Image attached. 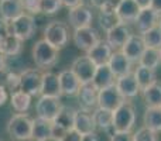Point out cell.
<instances>
[{
	"mask_svg": "<svg viewBox=\"0 0 161 141\" xmlns=\"http://www.w3.org/2000/svg\"><path fill=\"white\" fill-rule=\"evenodd\" d=\"M7 134L14 141H30L33 131V119L27 113H16L7 123Z\"/></svg>",
	"mask_w": 161,
	"mask_h": 141,
	"instance_id": "obj_1",
	"label": "cell"
},
{
	"mask_svg": "<svg viewBox=\"0 0 161 141\" xmlns=\"http://www.w3.org/2000/svg\"><path fill=\"white\" fill-rule=\"evenodd\" d=\"M33 59L37 67L51 68L58 61V50L47 42L44 38L38 40L33 47Z\"/></svg>",
	"mask_w": 161,
	"mask_h": 141,
	"instance_id": "obj_2",
	"label": "cell"
},
{
	"mask_svg": "<svg viewBox=\"0 0 161 141\" xmlns=\"http://www.w3.org/2000/svg\"><path fill=\"white\" fill-rule=\"evenodd\" d=\"M44 40L50 42L57 50H62L68 44L69 40V31L68 25L62 21H51L44 28Z\"/></svg>",
	"mask_w": 161,
	"mask_h": 141,
	"instance_id": "obj_3",
	"label": "cell"
},
{
	"mask_svg": "<svg viewBox=\"0 0 161 141\" xmlns=\"http://www.w3.org/2000/svg\"><path fill=\"white\" fill-rule=\"evenodd\" d=\"M10 23V33L14 37L20 40V41H27L36 33V21H34L33 14L30 13H23Z\"/></svg>",
	"mask_w": 161,
	"mask_h": 141,
	"instance_id": "obj_4",
	"label": "cell"
},
{
	"mask_svg": "<svg viewBox=\"0 0 161 141\" xmlns=\"http://www.w3.org/2000/svg\"><path fill=\"white\" fill-rule=\"evenodd\" d=\"M134 123H136V110L129 102H125L113 111L114 131H130L131 133Z\"/></svg>",
	"mask_w": 161,
	"mask_h": 141,
	"instance_id": "obj_5",
	"label": "cell"
},
{
	"mask_svg": "<svg viewBox=\"0 0 161 141\" xmlns=\"http://www.w3.org/2000/svg\"><path fill=\"white\" fill-rule=\"evenodd\" d=\"M62 105L59 102V97L53 96H40L38 102L36 103V113L37 117H41L48 122H54L59 114Z\"/></svg>",
	"mask_w": 161,
	"mask_h": 141,
	"instance_id": "obj_6",
	"label": "cell"
},
{
	"mask_svg": "<svg viewBox=\"0 0 161 141\" xmlns=\"http://www.w3.org/2000/svg\"><path fill=\"white\" fill-rule=\"evenodd\" d=\"M126 102V99L120 95L116 85H110L108 88H103L97 93V107H103L108 110L114 111L119 106H122Z\"/></svg>",
	"mask_w": 161,
	"mask_h": 141,
	"instance_id": "obj_7",
	"label": "cell"
},
{
	"mask_svg": "<svg viewBox=\"0 0 161 141\" xmlns=\"http://www.w3.org/2000/svg\"><path fill=\"white\" fill-rule=\"evenodd\" d=\"M41 80L42 73L38 69H24L20 73V89L25 93H28L31 97L40 95L41 92Z\"/></svg>",
	"mask_w": 161,
	"mask_h": 141,
	"instance_id": "obj_8",
	"label": "cell"
},
{
	"mask_svg": "<svg viewBox=\"0 0 161 141\" xmlns=\"http://www.w3.org/2000/svg\"><path fill=\"white\" fill-rule=\"evenodd\" d=\"M96 68L97 67L95 65V62L92 61L88 55H83V57H78V58L72 62L71 69L78 76L80 83H88V82H92V79H93Z\"/></svg>",
	"mask_w": 161,
	"mask_h": 141,
	"instance_id": "obj_9",
	"label": "cell"
},
{
	"mask_svg": "<svg viewBox=\"0 0 161 141\" xmlns=\"http://www.w3.org/2000/svg\"><path fill=\"white\" fill-rule=\"evenodd\" d=\"M72 38H74V44L76 45V48L85 51V52H88L92 47H95V45L100 41L96 31H95L91 25H89V27L76 28V30L74 31Z\"/></svg>",
	"mask_w": 161,
	"mask_h": 141,
	"instance_id": "obj_10",
	"label": "cell"
},
{
	"mask_svg": "<svg viewBox=\"0 0 161 141\" xmlns=\"http://www.w3.org/2000/svg\"><path fill=\"white\" fill-rule=\"evenodd\" d=\"M68 20H69V24L74 28H82V27H89L93 20V14H92L91 8L85 4H78L75 7L69 8V13H68Z\"/></svg>",
	"mask_w": 161,
	"mask_h": 141,
	"instance_id": "obj_11",
	"label": "cell"
},
{
	"mask_svg": "<svg viewBox=\"0 0 161 141\" xmlns=\"http://www.w3.org/2000/svg\"><path fill=\"white\" fill-rule=\"evenodd\" d=\"M144 50H146V44L143 41V37L139 35V34H130V37L126 40L123 47L120 48V51L131 62H139L140 57H142Z\"/></svg>",
	"mask_w": 161,
	"mask_h": 141,
	"instance_id": "obj_12",
	"label": "cell"
},
{
	"mask_svg": "<svg viewBox=\"0 0 161 141\" xmlns=\"http://www.w3.org/2000/svg\"><path fill=\"white\" fill-rule=\"evenodd\" d=\"M114 85H116V88L119 89L120 95H122L125 99H133V97H136L137 95H139V92L142 90L133 72L116 78Z\"/></svg>",
	"mask_w": 161,
	"mask_h": 141,
	"instance_id": "obj_13",
	"label": "cell"
},
{
	"mask_svg": "<svg viewBox=\"0 0 161 141\" xmlns=\"http://www.w3.org/2000/svg\"><path fill=\"white\" fill-rule=\"evenodd\" d=\"M59 86H61V93L65 96H75L78 95L80 89V80L78 79L72 69H64L58 73Z\"/></svg>",
	"mask_w": 161,
	"mask_h": 141,
	"instance_id": "obj_14",
	"label": "cell"
},
{
	"mask_svg": "<svg viewBox=\"0 0 161 141\" xmlns=\"http://www.w3.org/2000/svg\"><path fill=\"white\" fill-rule=\"evenodd\" d=\"M97 93H99V89H97L92 82L82 83L79 92H78L80 109L91 111L93 107H96L97 106Z\"/></svg>",
	"mask_w": 161,
	"mask_h": 141,
	"instance_id": "obj_15",
	"label": "cell"
},
{
	"mask_svg": "<svg viewBox=\"0 0 161 141\" xmlns=\"http://www.w3.org/2000/svg\"><path fill=\"white\" fill-rule=\"evenodd\" d=\"M108 65L116 78L123 76V75L130 73L131 72V61L122 52V51H114V52H112Z\"/></svg>",
	"mask_w": 161,
	"mask_h": 141,
	"instance_id": "obj_16",
	"label": "cell"
},
{
	"mask_svg": "<svg viewBox=\"0 0 161 141\" xmlns=\"http://www.w3.org/2000/svg\"><path fill=\"white\" fill-rule=\"evenodd\" d=\"M129 37H130V30L125 23H119L112 30L106 31V42L112 47V50L122 48Z\"/></svg>",
	"mask_w": 161,
	"mask_h": 141,
	"instance_id": "obj_17",
	"label": "cell"
},
{
	"mask_svg": "<svg viewBox=\"0 0 161 141\" xmlns=\"http://www.w3.org/2000/svg\"><path fill=\"white\" fill-rule=\"evenodd\" d=\"M158 20H160V13H157L153 7H147V8H142L140 10L139 16L134 20V23H136L137 30L142 34L144 31L158 25Z\"/></svg>",
	"mask_w": 161,
	"mask_h": 141,
	"instance_id": "obj_18",
	"label": "cell"
},
{
	"mask_svg": "<svg viewBox=\"0 0 161 141\" xmlns=\"http://www.w3.org/2000/svg\"><path fill=\"white\" fill-rule=\"evenodd\" d=\"M74 128H75L78 133L83 134H89V133H95L96 130V126H95L93 117H92V113L88 110H83V109H79V110L75 111V119H74Z\"/></svg>",
	"mask_w": 161,
	"mask_h": 141,
	"instance_id": "obj_19",
	"label": "cell"
},
{
	"mask_svg": "<svg viewBox=\"0 0 161 141\" xmlns=\"http://www.w3.org/2000/svg\"><path fill=\"white\" fill-rule=\"evenodd\" d=\"M41 96H53V97H61V86H59L58 75L53 72H44L41 80Z\"/></svg>",
	"mask_w": 161,
	"mask_h": 141,
	"instance_id": "obj_20",
	"label": "cell"
},
{
	"mask_svg": "<svg viewBox=\"0 0 161 141\" xmlns=\"http://www.w3.org/2000/svg\"><path fill=\"white\" fill-rule=\"evenodd\" d=\"M112 52H113V50H112L110 45H109L106 41H102V40H100L95 47H92L91 50L86 52V55L95 62L96 67H99V65L108 64L109 59H110Z\"/></svg>",
	"mask_w": 161,
	"mask_h": 141,
	"instance_id": "obj_21",
	"label": "cell"
},
{
	"mask_svg": "<svg viewBox=\"0 0 161 141\" xmlns=\"http://www.w3.org/2000/svg\"><path fill=\"white\" fill-rule=\"evenodd\" d=\"M140 10L139 4L136 3V0H122L120 4L116 7V14L119 17L120 23H130L134 21L139 16Z\"/></svg>",
	"mask_w": 161,
	"mask_h": 141,
	"instance_id": "obj_22",
	"label": "cell"
},
{
	"mask_svg": "<svg viewBox=\"0 0 161 141\" xmlns=\"http://www.w3.org/2000/svg\"><path fill=\"white\" fill-rule=\"evenodd\" d=\"M51 131H53V122L44 120L41 117L33 119V131H31L33 141H50Z\"/></svg>",
	"mask_w": 161,
	"mask_h": 141,
	"instance_id": "obj_23",
	"label": "cell"
},
{
	"mask_svg": "<svg viewBox=\"0 0 161 141\" xmlns=\"http://www.w3.org/2000/svg\"><path fill=\"white\" fill-rule=\"evenodd\" d=\"M24 13L21 0H0V16L7 21H11Z\"/></svg>",
	"mask_w": 161,
	"mask_h": 141,
	"instance_id": "obj_24",
	"label": "cell"
},
{
	"mask_svg": "<svg viewBox=\"0 0 161 141\" xmlns=\"http://www.w3.org/2000/svg\"><path fill=\"white\" fill-rule=\"evenodd\" d=\"M116 82V76L113 75V72L110 71L109 65H99L96 68V72H95V76L92 79V83L96 86L97 89H103V88H108V86L113 85Z\"/></svg>",
	"mask_w": 161,
	"mask_h": 141,
	"instance_id": "obj_25",
	"label": "cell"
},
{
	"mask_svg": "<svg viewBox=\"0 0 161 141\" xmlns=\"http://www.w3.org/2000/svg\"><path fill=\"white\" fill-rule=\"evenodd\" d=\"M92 117L96 128L103 131H108L109 128H113V111L103 107H96L92 111Z\"/></svg>",
	"mask_w": 161,
	"mask_h": 141,
	"instance_id": "obj_26",
	"label": "cell"
},
{
	"mask_svg": "<svg viewBox=\"0 0 161 141\" xmlns=\"http://www.w3.org/2000/svg\"><path fill=\"white\" fill-rule=\"evenodd\" d=\"M10 103L11 107L17 111V113H25V111L30 109L31 105V96L25 92H23L21 89L16 92H11L10 96Z\"/></svg>",
	"mask_w": 161,
	"mask_h": 141,
	"instance_id": "obj_27",
	"label": "cell"
},
{
	"mask_svg": "<svg viewBox=\"0 0 161 141\" xmlns=\"http://www.w3.org/2000/svg\"><path fill=\"white\" fill-rule=\"evenodd\" d=\"M142 92L147 107H161V83L154 82Z\"/></svg>",
	"mask_w": 161,
	"mask_h": 141,
	"instance_id": "obj_28",
	"label": "cell"
},
{
	"mask_svg": "<svg viewBox=\"0 0 161 141\" xmlns=\"http://www.w3.org/2000/svg\"><path fill=\"white\" fill-rule=\"evenodd\" d=\"M21 42L13 34H8L3 40H0V51L6 57H16L21 52Z\"/></svg>",
	"mask_w": 161,
	"mask_h": 141,
	"instance_id": "obj_29",
	"label": "cell"
},
{
	"mask_svg": "<svg viewBox=\"0 0 161 141\" xmlns=\"http://www.w3.org/2000/svg\"><path fill=\"white\" fill-rule=\"evenodd\" d=\"M160 64H161L160 50H157V48L146 47V50L143 51L142 57H140V59H139V65L156 71V68H158Z\"/></svg>",
	"mask_w": 161,
	"mask_h": 141,
	"instance_id": "obj_30",
	"label": "cell"
},
{
	"mask_svg": "<svg viewBox=\"0 0 161 141\" xmlns=\"http://www.w3.org/2000/svg\"><path fill=\"white\" fill-rule=\"evenodd\" d=\"M143 123L147 128L160 133L161 131V107H147L143 117Z\"/></svg>",
	"mask_w": 161,
	"mask_h": 141,
	"instance_id": "obj_31",
	"label": "cell"
},
{
	"mask_svg": "<svg viewBox=\"0 0 161 141\" xmlns=\"http://www.w3.org/2000/svg\"><path fill=\"white\" fill-rule=\"evenodd\" d=\"M133 73H134V76H136L137 83H139L142 90H144L146 88H148V86L153 85L154 82H157L156 80V71L150 69V68H146V67L139 65Z\"/></svg>",
	"mask_w": 161,
	"mask_h": 141,
	"instance_id": "obj_32",
	"label": "cell"
},
{
	"mask_svg": "<svg viewBox=\"0 0 161 141\" xmlns=\"http://www.w3.org/2000/svg\"><path fill=\"white\" fill-rule=\"evenodd\" d=\"M142 37H143V41H144L146 47L157 48V50L161 48V27L160 25H156V27L142 33Z\"/></svg>",
	"mask_w": 161,
	"mask_h": 141,
	"instance_id": "obj_33",
	"label": "cell"
},
{
	"mask_svg": "<svg viewBox=\"0 0 161 141\" xmlns=\"http://www.w3.org/2000/svg\"><path fill=\"white\" fill-rule=\"evenodd\" d=\"M75 111L74 109L67 107V106H62L59 114L57 116V119L54 120V123H58L59 126L65 127L67 130H71L74 128V119H75Z\"/></svg>",
	"mask_w": 161,
	"mask_h": 141,
	"instance_id": "obj_34",
	"label": "cell"
},
{
	"mask_svg": "<svg viewBox=\"0 0 161 141\" xmlns=\"http://www.w3.org/2000/svg\"><path fill=\"white\" fill-rule=\"evenodd\" d=\"M99 24L105 31H109L120 23L119 17H117L116 11H108V10H100L99 11Z\"/></svg>",
	"mask_w": 161,
	"mask_h": 141,
	"instance_id": "obj_35",
	"label": "cell"
},
{
	"mask_svg": "<svg viewBox=\"0 0 161 141\" xmlns=\"http://www.w3.org/2000/svg\"><path fill=\"white\" fill-rule=\"evenodd\" d=\"M61 7V0H40V13L42 14H55Z\"/></svg>",
	"mask_w": 161,
	"mask_h": 141,
	"instance_id": "obj_36",
	"label": "cell"
},
{
	"mask_svg": "<svg viewBox=\"0 0 161 141\" xmlns=\"http://www.w3.org/2000/svg\"><path fill=\"white\" fill-rule=\"evenodd\" d=\"M133 141H157V133L143 126L133 134Z\"/></svg>",
	"mask_w": 161,
	"mask_h": 141,
	"instance_id": "obj_37",
	"label": "cell"
},
{
	"mask_svg": "<svg viewBox=\"0 0 161 141\" xmlns=\"http://www.w3.org/2000/svg\"><path fill=\"white\" fill-rule=\"evenodd\" d=\"M67 128L59 126L58 123H54L53 122V131H51V140L53 141H61L64 138V136L67 134Z\"/></svg>",
	"mask_w": 161,
	"mask_h": 141,
	"instance_id": "obj_38",
	"label": "cell"
},
{
	"mask_svg": "<svg viewBox=\"0 0 161 141\" xmlns=\"http://www.w3.org/2000/svg\"><path fill=\"white\" fill-rule=\"evenodd\" d=\"M23 7L30 14L40 13V0H21Z\"/></svg>",
	"mask_w": 161,
	"mask_h": 141,
	"instance_id": "obj_39",
	"label": "cell"
},
{
	"mask_svg": "<svg viewBox=\"0 0 161 141\" xmlns=\"http://www.w3.org/2000/svg\"><path fill=\"white\" fill-rule=\"evenodd\" d=\"M110 141H133V134L130 131H113Z\"/></svg>",
	"mask_w": 161,
	"mask_h": 141,
	"instance_id": "obj_40",
	"label": "cell"
},
{
	"mask_svg": "<svg viewBox=\"0 0 161 141\" xmlns=\"http://www.w3.org/2000/svg\"><path fill=\"white\" fill-rule=\"evenodd\" d=\"M10 33V23L7 20H4L3 17H0V40H3L4 37H7Z\"/></svg>",
	"mask_w": 161,
	"mask_h": 141,
	"instance_id": "obj_41",
	"label": "cell"
},
{
	"mask_svg": "<svg viewBox=\"0 0 161 141\" xmlns=\"http://www.w3.org/2000/svg\"><path fill=\"white\" fill-rule=\"evenodd\" d=\"M80 138H82V134L78 133L75 128H71V130L67 131V134L61 141H80Z\"/></svg>",
	"mask_w": 161,
	"mask_h": 141,
	"instance_id": "obj_42",
	"label": "cell"
},
{
	"mask_svg": "<svg viewBox=\"0 0 161 141\" xmlns=\"http://www.w3.org/2000/svg\"><path fill=\"white\" fill-rule=\"evenodd\" d=\"M7 97H8L7 89H6L4 85H2V83H0V107H2V106L7 102Z\"/></svg>",
	"mask_w": 161,
	"mask_h": 141,
	"instance_id": "obj_43",
	"label": "cell"
},
{
	"mask_svg": "<svg viewBox=\"0 0 161 141\" xmlns=\"http://www.w3.org/2000/svg\"><path fill=\"white\" fill-rule=\"evenodd\" d=\"M89 3H91L93 7L99 8V10H102V8H105L106 6L109 4V0H89Z\"/></svg>",
	"mask_w": 161,
	"mask_h": 141,
	"instance_id": "obj_44",
	"label": "cell"
},
{
	"mask_svg": "<svg viewBox=\"0 0 161 141\" xmlns=\"http://www.w3.org/2000/svg\"><path fill=\"white\" fill-rule=\"evenodd\" d=\"M80 3H82V0H61V4L65 6V7H68V8L75 7V6L80 4Z\"/></svg>",
	"mask_w": 161,
	"mask_h": 141,
	"instance_id": "obj_45",
	"label": "cell"
},
{
	"mask_svg": "<svg viewBox=\"0 0 161 141\" xmlns=\"http://www.w3.org/2000/svg\"><path fill=\"white\" fill-rule=\"evenodd\" d=\"M80 141H99V137L95 133H89V134H83Z\"/></svg>",
	"mask_w": 161,
	"mask_h": 141,
	"instance_id": "obj_46",
	"label": "cell"
},
{
	"mask_svg": "<svg viewBox=\"0 0 161 141\" xmlns=\"http://www.w3.org/2000/svg\"><path fill=\"white\" fill-rule=\"evenodd\" d=\"M151 2H153V0H136V3L139 4V7H140V8L151 7Z\"/></svg>",
	"mask_w": 161,
	"mask_h": 141,
	"instance_id": "obj_47",
	"label": "cell"
},
{
	"mask_svg": "<svg viewBox=\"0 0 161 141\" xmlns=\"http://www.w3.org/2000/svg\"><path fill=\"white\" fill-rule=\"evenodd\" d=\"M151 7H153L157 13L161 14V0H153V2H151Z\"/></svg>",
	"mask_w": 161,
	"mask_h": 141,
	"instance_id": "obj_48",
	"label": "cell"
},
{
	"mask_svg": "<svg viewBox=\"0 0 161 141\" xmlns=\"http://www.w3.org/2000/svg\"><path fill=\"white\" fill-rule=\"evenodd\" d=\"M4 64H6V55L0 51V71L4 69Z\"/></svg>",
	"mask_w": 161,
	"mask_h": 141,
	"instance_id": "obj_49",
	"label": "cell"
},
{
	"mask_svg": "<svg viewBox=\"0 0 161 141\" xmlns=\"http://www.w3.org/2000/svg\"><path fill=\"white\" fill-rule=\"evenodd\" d=\"M158 25L161 27V14H160V20H158Z\"/></svg>",
	"mask_w": 161,
	"mask_h": 141,
	"instance_id": "obj_50",
	"label": "cell"
},
{
	"mask_svg": "<svg viewBox=\"0 0 161 141\" xmlns=\"http://www.w3.org/2000/svg\"><path fill=\"white\" fill-rule=\"evenodd\" d=\"M160 55H161V48H160Z\"/></svg>",
	"mask_w": 161,
	"mask_h": 141,
	"instance_id": "obj_51",
	"label": "cell"
}]
</instances>
